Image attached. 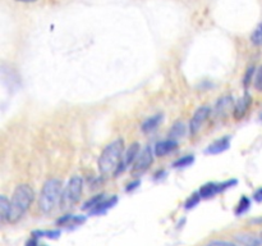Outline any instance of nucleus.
Returning a JSON list of instances; mask_svg holds the SVG:
<instances>
[{
    "instance_id": "6ab92c4d",
    "label": "nucleus",
    "mask_w": 262,
    "mask_h": 246,
    "mask_svg": "<svg viewBox=\"0 0 262 246\" xmlns=\"http://www.w3.org/2000/svg\"><path fill=\"white\" fill-rule=\"evenodd\" d=\"M250 205H251L250 199H248L247 196H242V197H241L239 202H238L237 208H235L234 213H235V214H237V215L245 214V213L247 212L248 209H250Z\"/></svg>"
},
{
    "instance_id": "c85d7f7f",
    "label": "nucleus",
    "mask_w": 262,
    "mask_h": 246,
    "mask_svg": "<svg viewBox=\"0 0 262 246\" xmlns=\"http://www.w3.org/2000/svg\"><path fill=\"white\" fill-rule=\"evenodd\" d=\"M129 184H130V186L127 187V191H130L132 189H136V187L140 184V181H136V182H133V183H129Z\"/></svg>"
},
{
    "instance_id": "39448f33",
    "label": "nucleus",
    "mask_w": 262,
    "mask_h": 246,
    "mask_svg": "<svg viewBox=\"0 0 262 246\" xmlns=\"http://www.w3.org/2000/svg\"><path fill=\"white\" fill-rule=\"evenodd\" d=\"M154 161V151L150 146H146L140 154H138L137 159L135 160L132 167V174L133 176H140L141 173L147 171L151 167Z\"/></svg>"
},
{
    "instance_id": "393cba45",
    "label": "nucleus",
    "mask_w": 262,
    "mask_h": 246,
    "mask_svg": "<svg viewBox=\"0 0 262 246\" xmlns=\"http://www.w3.org/2000/svg\"><path fill=\"white\" fill-rule=\"evenodd\" d=\"M202 246H237V243L232 242V241H227V240H212V241H209V242H206Z\"/></svg>"
},
{
    "instance_id": "7ed1b4c3",
    "label": "nucleus",
    "mask_w": 262,
    "mask_h": 246,
    "mask_svg": "<svg viewBox=\"0 0 262 246\" xmlns=\"http://www.w3.org/2000/svg\"><path fill=\"white\" fill-rule=\"evenodd\" d=\"M61 195H63V182L58 178H50L45 182L40 194L38 207L41 212L49 214L60 205Z\"/></svg>"
},
{
    "instance_id": "a878e982",
    "label": "nucleus",
    "mask_w": 262,
    "mask_h": 246,
    "mask_svg": "<svg viewBox=\"0 0 262 246\" xmlns=\"http://www.w3.org/2000/svg\"><path fill=\"white\" fill-rule=\"evenodd\" d=\"M255 87L256 90H258V91L262 92V67L260 69H258L257 72H256L255 74Z\"/></svg>"
},
{
    "instance_id": "4468645a",
    "label": "nucleus",
    "mask_w": 262,
    "mask_h": 246,
    "mask_svg": "<svg viewBox=\"0 0 262 246\" xmlns=\"http://www.w3.org/2000/svg\"><path fill=\"white\" fill-rule=\"evenodd\" d=\"M84 222H86V217H82V215H76V214H67L56 220L58 225H78Z\"/></svg>"
},
{
    "instance_id": "f8f14e48",
    "label": "nucleus",
    "mask_w": 262,
    "mask_h": 246,
    "mask_svg": "<svg viewBox=\"0 0 262 246\" xmlns=\"http://www.w3.org/2000/svg\"><path fill=\"white\" fill-rule=\"evenodd\" d=\"M229 140H230V137H223V138H220V140H216L215 142H212L211 145L206 149V151L209 154L223 153V151H225L229 149V146H230Z\"/></svg>"
},
{
    "instance_id": "20e7f679",
    "label": "nucleus",
    "mask_w": 262,
    "mask_h": 246,
    "mask_svg": "<svg viewBox=\"0 0 262 246\" xmlns=\"http://www.w3.org/2000/svg\"><path fill=\"white\" fill-rule=\"evenodd\" d=\"M82 191H83V179L78 176L72 177L66 189L63 190L60 207L63 205V208H71L76 205L81 200Z\"/></svg>"
},
{
    "instance_id": "9d476101",
    "label": "nucleus",
    "mask_w": 262,
    "mask_h": 246,
    "mask_svg": "<svg viewBox=\"0 0 262 246\" xmlns=\"http://www.w3.org/2000/svg\"><path fill=\"white\" fill-rule=\"evenodd\" d=\"M178 148V142L177 140H166V141H160L155 145V155L156 156H165L169 155L171 151L177 150Z\"/></svg>"
},
{
    "instance_id": "b1692460",
    "label": "nucleus",
    "mask_w": 262,
    "mask_h": 246,
    "mask_svg": "<svg viewBox=\"0 0 262 246\" xmlns=\"http://www.w3.org/2000/svg\"><path fill=\"white\" fill-rule=\"evenodd\" d=\"M200 200H201V195H200V192L199 194L196 192V194L191 195V197L187 200L186 204H184V207H186V209H192V208H194L197 204H199Z\"/></svg>"
},
{
    "instance_id": "f3484780",
    "label": "nucleus",
    "mask_w": 262,
    "mask_h": 246,
    "mask_svg": "<svg viewBox=\"0 0 262 246\" xmlns=\"http://www.w3.org/2000/svg\"><path fill=\"white\" fill-rule=\"evenodd\" d=\"M187 127L183 122H177L174 123L173 127L170 128V132H169V137L171 140H178V138L183 137L186 135Z\"/></svg>"
},
{
    "instance_id": "9b49d317",
    "label": "nucleus",
    "mask_w": 262,
    "mask_h": 246,
    "mask_svg": "<svg viewBox=\"0 0 262 246\" xmlns=\"http://www.w3.org/2000/svg\"><path fill=\"white\" fill-rule=\"evenodd\" d=\"M118 201V197L117 196H113V197H109V199H106L105 197L104 200H102L101 202H100L99 205H96L95 208H92L91 210H90V214H102V213H105L106 210H109L110 208L114 207L115 204H117Z\"/></svg>"
},
{
    "instance_id": "aec40b11",
    "label": "nucleus",
    "mask_w": 262,
    "mask_h": 246,
    "mask_svg": "<svg viewBox=\"0 0 262 246\" xmlns=\"http://www.w3.org/2000/svg\"><path fill=\"white\" fill-rule=\"evenodd\" d=\"M104 199H105V194L96 195V196L91 197V199H90L89 201H86V204L83 205V209L84 210H91L92 208H95V207H96V205H99L100 202H101Z\"/></svg>"
},
{
    "instance_id": "f257e3e1",
    "label": "nucleus",
    "mask_w": 262,
    "mask_h": 246,
    "mask_svg": "<svg viewBox=\"0 0 262 246\" xmlns=\"http://www.w3.org/2000/svg\"><path fill=\"white\" fill-rule=\"evenodd\" d=\"M33 199H35V192L30 184H18L13 192L12 200H10V209L7 222L12 223V224L17 223L31 207Z\"/></svg>"
},
{
    "instance_id": "cd10ccee",
    "label": "nucleus",
    "mask_w": 262,
    "mask_h": 246,
    "mask_svg": "<svg viewBox=\"0 0 262 246\" xmlns=\"http://www.w3.org/2000/svg\"><path fill=\"white\" fill-rule=\"evenodd\" d=\"M253 199H255L257 202L262 201V187H260L258 190H256V192L253 194Z\"/></svg>"
},
{
    "instance_id": "7c9ffc66",
    "label": "nucleus",
    "mask_w": 262,
    "mask_h": 246,
    "mask_svg": "<svg viewBox=\"0 0 262 246\" xmlns=\"http://www.w3.org/2000/svg\"><path fill=\"white\" fill-rule=\"evenodd\" d=\"M37 246H46V245H37Z\"/></svg>"
},
{
    "instance_id": "f03ea898",
    "label": "nucleus",
    "mask_w": 262,
    "mask_h": 246,
    "mask_svg": "<svg viewBox=\"0 0 262 246\" xmlns=\"http://www.w3.org/2000/svg\"><path fill=\"white\" fill-rule=\"evenodd\" d=\"M123 156H124V141L122 138H118L110 142L102 150L97 161L100 173L102 176H109L113 172H117L118 167L122 163Z\"/></svg>"
},
{
    "instance_id": "c756f323",
    "label": "nucleus",
    "mask_w": 262,
    "mask_h": 246,
    "mask_svg": "<svg viewBox=\"0 0 262 246\" xmlns=\"http://www.w3.org/2000/svg\"><path fill=\"white\" fill-rule=\"evenodd\" d=\"M17 2H22V3H35L37 0H17Z\"/></svg>"
},
{
    "instance_id": "a211bd4d",
    "label": "nucleus",
    "mask_w": 262,
    "mask_h": 246,
    "mask_svg": "<svg viewBox=\"0 0 262 246\" xmlns=\"http://www.w3.org/2000/svg\"><path fill=\"white\" fill-rule=\"evenodd\" d=\"M9 209H10V201L4 196V195H2V196H0V219H2L3 222L8 220Z\"/></svg>"
},
{
    "instance_id": "6e6552de",
    "label": "nucleus",
    "mask_w": 262,
    "mask_h": 246,
    "mask_svg": "<svg viewBox=\"0 0 262 246\" xmlns=\"http://www.w3.org/2000/svg\"><path fill=\"white\" fill-rule=\"evenodd\" d=\"M251 102H252V97L248 94H245L234 105V109H233V115H234L235 119H241L246 115V113L248 112L251 107Z\"/></svg>"
},
{
    "instance_id": "412c9836",
    "label": "nucleus",
    "mask_w": 262,
    "mask_h": 246,
    "mask_svg": "<svg viewBox=\"0 0 262 246\" xmlns=\"http://www.w3.org/2000/svg\"><path fill=\"white\" fill-rule=\"evenodd\" d=\"M251 41H252L253 45L256 46L262 45V22L255 28V31H253L252 35H251Z\"/></svg>"
},
{
    "instance_id": "5701e85b",
    "label": "nucleus",
    "mask_w": 262,
    "mask_h": 246,
    "mask_svg": "<svg viewBox=\"0 0 262 246\" xmlns=\"http://www.w3.org/2000/svg\"><path fill=\"white\" fill-rule=\"evenodd\" d=\"M193 161H194V156L193 155H186V156H183V158L178 159V160H177L176 163L173 164V166L176 167V168H183V167L191 166Z\"/></svg>"
},
{
    "instance_id": "4be33fe9",
    "label": "nucleus",
    "mask_w": 262,
    "mask_h": 246,
    "mask_svg": "<svg viewBox=\"0 0 262 246\" xmlns=\"http://www.w3.org/2000/svg\"><path fill=\"white\" fill-rule=\"evenodd\" d=\"M33 236L36 238L37 237H48V238H58L60 236V231H35L33 232Z\"/></svg>"
},
{
    "instance_id": "2eb2a0df",
    "label": "nucleus",
    "mask_w": 262,
    "mask_h": 246,
    "mask_svg": "<svg viewBox=\"0 0 262 246\" xmlns=\"http://www.w3.org/2000/svg\"><path fill=\"white\" fill-rule=\"evenodd\" d=\"M161 120H163V114H156L154 115V117L148 118V119H146L145 122L142 123V131L145 133L151 132V131H154L159 125H160Z\"/></svg>"
},
{
    "instance_id": "bb28decb",
    "label": "nucleus",
    "mask_w": 262,
    "mask_h": 246,
    "mask_svg": "<svg viewBox=\"0 0 262 246\" xmlns=\"http://www.w3.org/2000/svg\"><path fill=\"white\" fill-rule=\"evenodd\" d=\"M253 74H255V68L253 67H251V68H248V71L246 72V76H245V86H248L251 82V79H252Z\"/></svg>"
},
{
    "instance_id": "0eeeda50",
    "label": "nucleus",
    "mask_w": 262,
    "mask_h": 246,
    "mask_svg": "<svg viewBox=\"0 0 262 246\" xmlns=\"http://www.w3.org/2000/svg\"><path fill=\"white\" fill-rule=\"evenodd\" d=\"M210 115V108L209 107H201L196 110L194 115L192 117L191 123H189V132L192 136L197 135L200 132V130L202 128V126L205 125V122L207 120Z\"/></svg>"
},
{
    "instance_id": "1a4fd4ad",
    "label": "nucleus",
    "mask_w": 262,
    "mask_h": 246,
    "mask_svg": "<svg viewBox=\"0 0 262 246\" xmlns=\"http://www.w3.org/2000/svg\"><path fill=\"white\" fill-rule=\"evenodd\" d=\"M235 242L242 246H262V233L252 235V233H237L234 235Z\"/></svg>"
},
{
    "instance_id": "dca6fc26",
    "label": "nucleus",
    "mask_w": 262,
    "mask_h": 246,
    "mask_svg": "<svg viewBox=\"0 0 262 246\" xmlns=\"http://www.w3.org/2000/svg\"><path fill=\"white\" fill-rule=\"evenodd\" d=\"M138 154H140V145H138V142H135L133 145L129 146V149H128L127 151H125L124 154V163L125 166H129V164L135 163V160L137 159Z\"/></svg>"
},
{
    "instance_id": "423d86ee",
    "label": "nucleus",
    "mask_w": 262,
    "mask_h": 246,
    "mask_svg": "<svg viewBox=\"0 0 262 246\" xmlns=\"http://www.w3.org/2000/svg\"><path fill=\"white\" fill-rule=\"evenodd\" d=\"M233 184H237V179H230V181L222 182V183H217V182H209V183L204 184V186L200 189V195L201 197L205 199H210L212 196H216L217 194L223 192L224 190H227L228 187L233 186Z\"/></svg>"
},
{
    "instance_id": "ddd939ff",
    "label": "nucleus",
    "mask_w": 262,
    "mask_h": 246,
    "mask_svg": "<svg viewBox=\"0 0 262 246\" xmlns=\"http://www.w3.org/2000/svg\"><path fill=\"white\" fill-rule=\"evenodd\" d=\"M232 109H234V101L232 96H224L217 101L216 113L217 115H227Z\"/></svg>"
}]
</instances>
